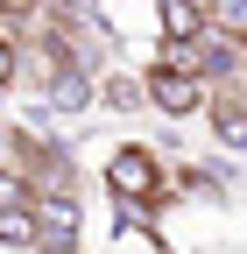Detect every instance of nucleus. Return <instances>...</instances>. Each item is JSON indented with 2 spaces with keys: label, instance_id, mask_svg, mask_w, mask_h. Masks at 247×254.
Returning <instances> with one entry per match:
<instances>
[{
  "label": "nucleus",
  "instance_id": "nucleus-11",
  "mask_svg": "<svg viewBox=\"0 0 247 254\" xmlns=\"http://www.w3.org/2000/svg\"><path fill=\"white\" fill-rule=\"evenodd\" d=\"M0 155H7V127H0Z\"/></svg>",
  "mask_w": 247,
  "mask_h": 254
},
{
  "label": "nucleus",
  "instance_id": "nucleus-5",
  "mask_svg": "<svg viewBox=\"0 0 247 254\" xmlns=\"http://www.w3.org/2000/svg\"><path fill=\"white\" fill-rule=\"evenodd\" d=\"M212 134H219V148L247 155V106L240 99H212Z\"/></svg>",
  "mask_w": 247,
  "mask_h": 254
},
{
  "label": "nucleus",
  "instance_id": "nucleus-10",
  "mask_svg": "<svg viewBox=\"0 0 247 254\" xmlns=\"http://www.w3.org/2000/svg\"><path fill=\"white\" fill-rule=\"evenodd\" d=\"M184 7H198V14H205V21H212V0H184Z\"/></svg>",
  "mask_w": 247,
  "mask_h": 254
},
{
  "label": "nucleus",
  "instance_id": "nucleus-2",
  "mask_svg": "<svg viewBox=\"0 0 247 254\" xmlns=\"http://www.w3.org/2000/svg\"><path fill=\"white\" fill-rule=\"evenodd\" d=\"M141 92H148V106L170 113V120H191V113H205V106H212V85H205V78H191V71H177V64H156V71L141 78Z\"/></svg>",
  "mask_w": 247,
  "mask_h": 254
},
{
  "label": "nucleus",
  "instance_id": "nucleus-4",
  "mask_svg": "<svg viewBox=\"0 0 247 254\" xmlns=\"http://www.w3.org/2000/svg\"><path fill=\"white\" fill-rule=\"evenodd\" d=\"M92 99L113 106V113H134V106H148V92H141L134 71H99V92H92Z\"/></svg>",
  "mask_w": 247,
  "mask_h": 254
},
{
  "label": "nucleus",
  "instance_id": "nucleus-7",
  "mask_svg": "<svg viewBox=\"0 0 247 254\" xmlns=\"http://www.w3.org/2000/svg\"><path fill=\"white\" fill-rule=\"evenodd\" d=\"M0 247H28V254H36V212H28V205L0 212Z\"/></svg>",
  "mask_w": 247,
  "mask_h": 254
},
{
  "label": "nucleus",
  "instance_id": "nucleus-1",
  "mask_svg": "<svg viewBox=\"0 0 247 254\" xmlns=\"http://www.w3.org/2000/svg\"><path fill=\"white\" fill-rule=\"evenodd\" d=\"M106 190L120 205H141V212H156L163 205V163H156V148H141V141H120L106 155Z\"/></svg>",
  "mask_w": 247,
  "mask_h": 254
},
{
  "label": "nucleus",
  "instance_id": "nucleus-9",
  "mask_svg": "<svg viewBox=\"0 0 247 254\" xmlns=\"http://www.w3.org/2000/svg\"><path fill=\"white\" fill-rule=\"evenodd\" d=\"M21 78V50H14V36H7V28H0V92H7Z\"/></svg>",
  "mask_w": 247,
  "mask_h": 254
},
{
  "label": "nucleus",
  "instance_id": "nucleus-3",
  "mask_svg": "<svg viewBox=\"0 0 247 254\" xmlns=\"http://www.w3.org/2000/svg\"><path fill=\"white\" fill-rule=\"evenodd\" d=\"M50 106L57 113H85L92 106V71H85V64H57V71H50Z\"/></svg>",
  "mask_w": 247,
  "mask_h": 254
},
{
  "label": "nucleus",
  "instance_id": "nucleus-8",
  "mask_svg": "<svg viewBox=\"0 0 247 254\" xmlns=\"http://www.w3.org/2000/svg\"><path fill=\"white\" fill-rule=\"evenodd\" d=\"M7 205H28V177L0 163V212H7Z\"/></svg>",
  "mask_w": 247,
  "mask_h": 254
},
{
  "label": "nucleus",
  "instance_id": "nucleus-6",
  "mask_svg": "<svg viewBox=\"0 0 247 254\" xmlns=\"http://www.w3.org/2000/svg\"><path fill=\"white\" fill-rule=\"evenodd\" d=\"M156 7H163V43H191L198 28H205V14L184 7V0H156Z\"/></svg>",
  "mask_w": 247,
  "mask_h": 254
}]
</instances>
